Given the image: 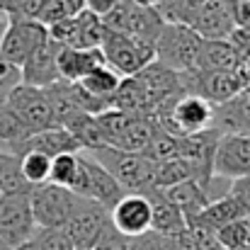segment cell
I'll list each match as a JSON object with an SVG mask.
<instances>
[{
	"label": "cell",
	"instance_id": "4316f807",
	"mask_svg": "<svg viewBox=\"0 0 250 250\" xmlns=\"http://www.w3.org/2000/svg\"><path fill=\"white\" fill-rule=\"evenodd\" d=\"M78 172H81V153H63V156L51 158V177H49V182L61 185L66 189H73V185L78 180Z\"/></svg>",
	"mask_w": 250,
	"mask_h": 250
},
{
	"label": "cell",
	"instance_id": "f35d334b",
	"mask_svg": "<svg viewBox=\"0 0 250 250\" xmlns=\"http://www.w3.org/2000/svg\"><path fill=\"white\" fill-rule=\"evenodd\" d=\"M71 5H73L76 10H83V0H71Z\"/></svg>",
	"mask_w": 250,
	"mask_h": 250
},
{
	"label": "cell",
	"instance_id": "5bb4252c",
	"mask_svg": "<svg viewBox=\"0 0 250 250\" xmlns=\"http://www.w3.org/2000/svg\"><path fill=\"white\" fill-rule=\"evenodd\" d=\"M59 51H61V44H56L49 37V42L42 49H37L27 59V63L20 68L22 83L34 85V87H49V85L59 83L61 81V76H59Z\"/></svg>",
	"mask_w": 250,
	"mask_h": 250
},
{
	"label": "cell",
	"instance_id": "30bf717a",
	"mask_svg": "<svg viewBox=\"0 0 250 250\" xmlns=\"http://www.w3.org/2000/svg\"><path fill=\"white\" fill-rule=\"evenodd\" d=\"M29 194H0V238L17 248L37 233Z\"/></svg>",
	"mask_w": 250,
	"mask_h": 250
},
{
	"label": "cell",
	"instance_id": "8d00e7d4",
	"mask_svg": "<svg viewBox=\"0 0 250 250\" xmlns=\"http://www.w3.org/2000/svg\"><path fill=\"white\" fill-rule=\"evenodd\" d=\"M7 24H10V15L5 10H0V42H2V34H5Z\"/></svg>",
	"mask_w": 250,
	"mask_h": 250
},
{
	"label": "cell",
	"instance_id": "6da1fadb",
	"mask_svg": "<svg viewBox=\"0 0 250 250\" xmlns=\"http://www.w3.org/2000/svg\"><path fill=\"white\" fill-rule=\"evenodd\" d=\"M100 166L104 167L126 192L146 194L153 189L156 180V163L144 153H131L112 146H102L97 151H87Z\"/></svg>",
	"mask_w": 250,
	"mask_h": 250
},
{
	"label": "cell",
	"instance_id": "2e32d148",
	"mask_svg": "<svg viewBox=\"0 0 250 250\" xmlns=\"http://www.w3.org/2000/svg\"><path fill=\"white\" fill-rule=\"evenodd\" d=\"M27 151H39V153H44L49 158H56V156H63V153H81L83 148H81V144L76 141V136L66 126H51V129L32 134L24 141L20 156H24Z\"/></svg>",
	"mask_w": 250,
	"mask_h": 250
},
{
	"label": "cell",
	"instance_id": "3957f363",
	"mask_svg": "<svg viewBox=\"0 0 250 250\" xmlns=\"http://www.w3.org/2000/svg\"><path fill=\"white\" fill-rule=\"evenodd\" d=\"M202 37L185 22H166L156 39V61L175 73L197 68V54Z\"/></svg>",
	"mask_w": 250,
	"mask_h": 250
},
{
	"label": "cell",
	"instance_id": "5b68a950",
	"mask_svg": "<svg viewBox=\"0 0 250 250\" xmlns=\"http://www.w3.org/2000/svg\"><path fill=\"white\" fill-rule=\"evenodd\" d=\"M5 107L32 131H44V129H51V126H59L56 124V117H54V107H51V100H49V92L46 87H34V85H15L7 95V102Z\"/></svg>",
	"mask_w": 250,
	"mask_h": 250
},
{
	"label": "cell",
	"instance_id": "ac0fdd59",
	"mask_svg": "<svg viewBox=\"0 0 250 250\" xmlns=\"http://www.w3.org/2000/svg\"><path fill=\"white\" fill-rule=\"evenodd\" d=\"M146 197L151 199V209H153V221H151V231L153 233H158V236H172V233L187 229V219L167 199L166 192L151 189V192H146Z\"/></svg>",
	"mask_w": 250,
	"mask_h": 250
},
{
	"label": "cell",
	"instance_id": "d6a6232c",
	"mask_svg": "<svg viewBox=\"0 0 250 250\" xmlns=\"http://www.w3.org/2000/svg\"><path fill=\"white\" fill-rule=\"evenodd\" d=\"M129 243H131V250H167L166 238L153 233V231H148V233H144L139 238H131Z\"/></svg>",
	"mask_w": 250,
	"mask_h": 250
},
{
	"label": "cell",
	"instance_id": "cb8c5ba5",
	"mask_svg": "<svg viewBox=\"0 0 250 250\" xmlns=\"http://www.w3.org/2000/svg\"><path fill=\"white\" fill-rule=\"evenodd\" d=\"M32 185L24 180L20 158L0 153V194H29Z\"/></svg>",
	"mask_w": 250,
	"mask_h": 250
},
{
	"label": "cell",
	"instance_id": "44dd1931",
	"mask_svg": "<svg viewBox=\"0 0 250 250\" xmlns=\"http://www.w3.org/2000/svg\"><path fill=\"white\" fill-rule=\"evenodd\" d=\"M119 83H122V76H119L114 68H109V66L104 63V66L95 68L92 73H87L78 85L83 87L87 95H92L95 100L112 104V97H114V92H117Z\"/></svg>",
	"mask_w": 250,
	"mask_h": 250
},
{
	"label": "cell",
	"instance_id": "7402d4cb",
	"mask_svg": "<svg viewBox=\"0 0 250 250\" xmlns=\"http://www.w3.org/2000/svg\"><path fill=\"white\" fill-rule=\"evenodd\" d=\"M29 136H32V131L5 107L0 114V153H10V156L20 158L22 146Z\"/></svg>",
	"mask_w": 250,
	"mask_h": 250
},
{
	"label": "cell",
	"instance_id": "60d3db41",
	"mask_svg": "<svg viewBox=\"0 0 250 250\" xmlns=\"http://www.w3.org/2000/svg\"><path fill=\"white\" fill-rule=\"evenodd\" d=\"M0 250H12V246H7V243H5V241L0 238Z\"/></svg>",
	"mask_w": 250,
	"mask_h": 250
},
{
	"label": "cell",
	"instance_id": "1f68e13d",
	"mask_svg": "<svg viewBox=\"0 0 250 250\" xmlns=\"http://www.w3.org/2000/svg\"><path fill=\"white\" fill-rule=\"evenodd\" d=\"M229 194L236 197V202L243 207V211L250 214V175L248 177H238V180H233Z\"/></svg>",
	"mask_w": 250,
	"mask_h": 250
},
{
	"label": "cell",
	"instance_id": "ba28073f",
	"mask_svg": "<svg viewBox=\"0 0 250 250\" xmlns=\"http://www.w3.org/2000/svg\"><path fill=\"white\" fill-rule=\"evenodd\" d=\"M71 192L78 194V197H85V199H92V202L102 204L109 211H112V207L124 194H129L87 151H81V172H78V180H76Z\"/></svg>",
	"mask_w": 250,
	"mask_h": 250
},
{
	"label": "cell",
	"instance_id": "9a60e30c",
	"mask_svg": "<svg viewBox=\"0 0 250 250\" xmlns=\"http://www.w3.org/2000/svg\"><path fill=\"white\" fill-rule=\"evenodd\" d=\"M104 54L102 49H71L61 46L59 51V76L66 83H81L87 73L95 68L104 66Z\"/></svg>",
	"mask_w": 250,
	"mask_h": 250
},
{
	"label": "cell",
	"instance_id": "d4e9b609",
	"mask_svg": "<svg viewBox=\"0 0 250 250\" xmlns=\"http://www.w3.org/2000/svg\"><path fill=\"white\" fill-rule=\"evenodd\" d=\"M185 180H194V170L189 163H185L182 158H172V161H163L156 163V180H153V189L166 192L170 187L185 182Z\"/></svg>",
	"mask_w": 250,
	"mask_h": 250
},
{
	"label": "cell",
	"instance_id": "52a82bcc",
	"mask_svg": "<svg viewBox=\"0 0 250 250\" xmlns=\"http://www.w3.org/2000/svg\"><path fill=\"white\" fill-rule=\"evenodd\" d=\"M49 42V27L37 22V20H24V17H10V24L2 34L0 42V56L10 61L12 66L22 68L27 59L42 49Z\"/></svg>",
	"mask_w": 250,
	"mask_h": 250
},
{
	"label": "cell",
	"instance_id": "484cf974",
	"mask_svg": "<svg viewBox=\"0 0 250 250\" xmlns=\"http://www.w3.org/2000/svg\"><path fill=\"white\" fill-rule=\"evenodd\" d=\"M20 167L24 180L37 187V185H46L51 177V158L39 153V151H27L24 156H20Z\"/></svg>",
	"mask_w": 250,
	"mask_h": 250
},
{
	"label": "cell",
	"instance_id": "74e56055",
	"mask_svg": "<svg viewBox=\"0 0 250 250\" xmlns=\"http://www.w3.org/2000/svg\"><path fill=\"white\" fill-rule=\"evenodd\" d=\"M12 250H39V246H37V238H32V241H27V243H22V246H17Z\"/></svg>",
	"mask_w": 250,
	"mask_h": 250
},
{
	"label": "cell",
	"instance_id": "83f0119b",
	"mask_svg": "<svg viewBox=\"0 0 250 250\" xmlns=\"http://www.w3.org/2000/svg\"><path fill=\"white\" fill-rule=\"evenodd\" d=\"M39 250H76L73 241L63 229H39L34 233Z\"/></svg>",
	"mask_w": 250,
	"mask_h": 250
},
{
	"label": "cell",
	"instance_id": "e575fe53",
	"mask_svg": "<svg viewBox=\"0 0 250 250\" xmlns=\"http://www.w3.org/2000/svg\"><path fill=\"white\" fill-rule=\"evenodd\" d=\"M233 22L236 27L250 29V0H233Z\"/></svg>",
	"mask_w": 250,
	"mask_h": 250
},
{
	"label": "cell",
	"instance_id": "7a4b0ae2",
	"mask_svg": "<svg viewBox=\"0 0 250 250\" xmlns=\"http://www.w3.org/2000/svg\"><path fill=\"white\" fill-rule=\"evenodd\" d=\"M100 49L104 54L107 66L114 68L122 78L136 76L156 61V44L153 42H146V39H139L134 34L117 32V29L104 32Z\"/></svg>",
	"mask_w": 250,
	"mask_h": 250
},
{
	"label": "cell",
	"instance_id": "8fae6325",
	"mask_svg": "<svg viewBox=\"0 0 250 250\" xmlns=\"http://www.w3.org/2000/svg\"><path fill=\"white\" fill-rule=\"evenodd\" d=\"M102 22H104L107 29L126 32V34H134V37L153 42V44H156V39H158V34H161V29L166 24L163 15L156 7H141V5H134L131 0H124Z\"/></svg>",
	"mask_w": 250,
	"mask_h": 250
},
{
	"label": "cell",
	"instance_id": "f1b7e54d",
	"mask_svg": "<svg viewBox=\"0 0 250 250\" xmlns=\"http://www.w3.org/2000/svg\"><path fill=\"white\" fill-rule=\"evenodd\" d=\"M92 250H131V243H129V238L122 236L114 226H109V229L102 233V238L95 243Z\"/></svg>",
	"mask_w": 250,
	"mask_h": 250
},
{
	"label": "cell",
	"instance_id": "4dcf8cb0",
	"mask_svg": "<svg viewBox=\"0 0 250 250\" xmlns=\"http://www.w3.org/2000/svg\"><path fill=\"white\" fill-rule=\"evenodd\" d=\"M163 238H166L167 250H202L189 229H182V231H177L172 236H163Z\"/></svg>",
	"mask_w": 250,
	"mask_h": 250
},
{
	"label": "cell",
	"instance_id": "7c38bea8",
	"mask_svg": "<svg viewBox=\"0 0 250 250\" xmlns=\"http://www.w3.org/2000/svg\"><path fill=\"white\" fill-rule=\"evenodd\" d=\"M109 219H112V226L126 236L129 241L131 238H139L144 233L151 231V221H153V209H151V199L146 194H139V192H129L124 194L109 211Z\"/></svg>",
	"mask_w": 250,
	"mask_h": 250
},
{
	"label": "cell",
	"instance_id": "603a6c76",
	"mask_svg": "<svg viewBox=\"0 0 250 250\" xmlns=\"http://www.w3.org/2000/svg\"><path fill=\"white\" fill-rule=\"evenodd\" d=\"M104 32H107V27H104L102 17H97L87 10H78L76 12V44L71 49H100Z\"/></svg>",
	"mask_w": 250,
	"mask_h": 250
},
{
	"label": "cell",
	"instance_id": "8992f818",
	"mask_svg": "<svg viewBox=\"0 0 250 250\" xmlns=\"http://www.w3.org/2000/svg\"><path fill=\"white\" fill-rule=\"evenodd\" d=\"M29 202H32V214H34V224L37 229H63L76 202L78 194H73L71 189L46 182V185H37L29 192Z\"/></svg>",
	"mask_w": 250,
	"mask_h": 250
},
{
	"label": "cell",
	"instance_id": "4fadbf2b",
	"mask_svg": "<svg viewBox=\"0 0 250 250\" xmlns=\"http://www.w3.org/2000/svg\"><path fill=\"white\" fill-rule=\"evenodd\" d=\"M250 175V134H221L214 151V177L238 180Z\"/></svg>",
	"mask_w": 250,
	"mask_h": 250
},
{
	"label": "cell",
	"instance_id": "ab89813d",
	"mask_svg": "<svg viewBox=\"0 0 250 250\" xmlns=\"http://www.w3.org/2000/svg\"><path fill=\"white\" fill-rule=\"evenodd\" d=\"M5 102H7V95H0V114H2V109H5Z\"/></svg>",
	"mask_w": 250,
	"mask_h": 250
},
{
	"label": "cell",
	"instance_id": "b9f144b4",
	"mask_svg": "<svg viewBox=\"0 0 250 250\" xmlns=\"http://www.w3.org/2000/svg\"><path fill=\"white\" fill-rule=\"evenodd\" d=\"M241 250H250V246H246V248H241Z\"/></svg>",
	"mask_w": 250,
	"mask_h": 250
},
{
	"label": "cell",
	"instance_id": "277c9868",
	"mask_svg": "<svg viewBox=\"0 0 250 250\" xmlns=\"http://www.w3.org/2000/svg\"><path fill=\"white\" fill-rule=\"evenodd\" d=\"M214 109L216 104H211L209 100L199 97V95H182L172 102V107H167L163 112L156 114L161 129L172 134V136H187V134H197V131H207L214 126Z\"/></svg>",
	"mask_w": 250,
	"mask_h": 250
},
{
	"label": "cell",
	"instance_id": "836d02e7",
	"mask_svg": "<svg viewBox=\"0 0 250 250\" xmlns=\"http://www.w3.org/2000/svg\"><path fill=\"white\" fill-rule=\"evenodd\" d=\"M124 0H83V10L87 12H92V15H97V17H107V15H112L119 5H122Z\"/></svg>",
	"mask_w": 250,
	"mask_h": 250
},
{
	"label": "cell",
	"instance_id": "9c48e42d",
	"mask_svg": "<svg viewBox=\"0 0 250 250\" xmlns=\"http://www.w3.org/2000/svg\"><path fill=\"white\" fill-rule=\"evenodd\" d=\"M112 226L109 219V209H104L102 204L78 197L63 231L68 233V238L73 241L76 250H92L95 243L102 238V233Z\"/></svg>",
	"mask_w": 250,
	"mask_h": 250
},
{
	"label": "cell",
	"instance_id": "f546056e",
	"mask_svg": "<svg viewBox=\"0 0 250 250\" xmlns=\"http://www.w3.org/2000/svg\"><path fill=\"white\" fill-rule=\"evenodd\" d=\"M20 83H22L20 68L12 66L10 61H5V59L0 56V95H10V90Z\"/></svg>",
	"mask_w": 250,
	"mask_h": 250
},
{
	"label": "cell",
	"instance_id": "d6986e66",
	"mask_svg": "<svg viewBox=\"0 0 250 250\" xmlns=\"http://www.w3.org/2000/svg\"><path fill=\"white\" fill-rule=\"evenodd\" d=\"M166 197L182 211V216L187 221L194 219V216H199L207 209V204L211 202L209 189L204 185H199L197 180H185V182L170 187V189H166Z\"/></svg>",
	"mask_w": 250,
	"mask_h": 250
},
{
	"label": "cell",
	"instance_id": "d590c367",
	"mask_svg": "<svg viewBox=\"0 0 250 250\" xmlns=\"http://www.w3.org/2000/svg\"><path fill=\"white\" fill-rule=\"evenodd\" d=\"M131 2H134V5H141V7H156V10H158L166 0H131Z\"/></svg>",
	"mask_w": 250,
	"mask_h": 250
},
{
	"label": "cell",
	"instance_id": "e0dca14e",
	"mask_svg": "<svg viewBox=\"0 0 250 250\" xmlns=\"http://www.w3.org/2000/svg\"><path fill=\"white\" fill-rule=\"evenodd\" d=\"M238 68H241V59L229 39H202L194 71L229 73V71H238Z\"/></svg>",
	"mask_w": 250,
	"mask_h": 250
},
{
	"label": "cell",
	"instance_id": "ffe728a7",
	"mask_svg": "<svg viewBox=\"0 0 250 250\" xmlns=\"http://www.w3.org/2000/svg\"><path fill=\"white\" fill-rule=\"evenodd\" d=\"M243 216H246L243 207L236 202V197H231V194L226 192L224 197L211 199V202L207 204V209H204L199 216H194V219H199L202 224H207V226H211L214 231H219V229H224V226H229V224H233V221H238V219H243Z\"/></svg>",
	"mask_w": 250,
	"mask_h": 250
}]
</instances>
